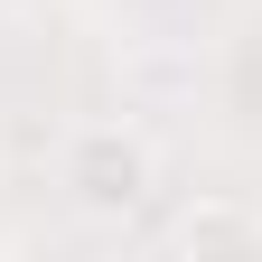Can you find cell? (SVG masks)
Returning <instances> with one entry per match:
<instances>
[{
	"mask_svg": "<svg viewBox=\"0 0 262 262\" xmlns=\"http://www.w3.org/2000/svg\"><path fill=\"white\" fill-rule=\"evenodd\" d=\"M169 244H178V253H262V215L215 196V206H187V215L169 225Z\"/></svg>",
	"mask_w": 262,
	"mask_h": 262,
	"instance_id": "obj_2",
	"label": "cell"
},
{
	"mask_svg": "<svg viewBox=\"0 0 262 262\" xmlns=\"http://www.w3.org/2000/svg\"><path fill=\"white\" fill-rule=\"evenodd\" d=\"M159 178V150L141 141V131H122V122H94L66 141V187L84 196L94 215H113V206H141Z\"/></svg>",
	"mask_w": 262,
	"mask_h": 262,
	"instance_id": "obj_1",
	"label": "cell"
}]
</instances>
